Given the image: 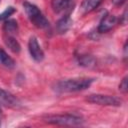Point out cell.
I'll use <instances>...</instances> for the list:
<instances>
[{"label": "cell", "mask_w": 128, "mask_h": 128, "mask_svg": "<svg viewBox=\"0 0 128 128\" xmlns=\"http://www.w3.org/2000/svg\"><path fill=\"white\" fill-rule=\"evenodd\" d=\"M93 82L91 78H73L66 79L57 82L54 86V90L59 93L77 92L87 89Z\"/></svg>", "instance_id": "obj_1"}, {"label": "cell", "mask_w": 128, "mask_h": 128, "mask_svg": "<svg viewBox=\"0 0 128 128\" xmlns=\"http://www.w3.org/2000/svg\"><path fill=\"white\" fill-rule=\"evenodd\" d=\"M23 7H24L26 15L36 27L41 28V29L49 27V21L45 18V16L41 13V11L38 9L37 6L29 2H24Z\"/></svg>", "instance_id": "obj_2"}, {"label": "cell", "mask_w": 128, "mask_h": 128, "mask_svg": "<svg viewBox=\"0 0 128 128\" xmlns=\"http://www.w3.org/2000/svg\"><path fill=\"white\" fill-rule=\"evenodd\" d=\"M47 123L62 125V126H77L81 125L83 120L80 117L71 115V114H64V115H48L44 118Z\"/></svg>", "instance_id": "obj_3"}, {"label": "cell", "mask_w": 128, "mask_h": 128, "mask_svg": "<svg viewBox=\"0 0 128 128\" xmlns=\"http://www.w3.org/2000/svg\"><path fill=\"white\" fill-rule=\"evenodd\" d=\"M86 100L93 104L104 106H121L122 100L116 96L103 95V94H91L86 97Z\"/></svg>", "instance_id": "obj_4"}, {"label": "cell", "mask_w": 128, "mask_h": 128, "mask_svg": "<svg viewBox=\"0 0 128 128\" xmlns=\"http://www.w3.org/2000/svg\"><path fill=\"white\" fill-rule=\"evenodd\" d=\"M28 50H29V53L31 55V57L37 61V62H40L44 59V52L42 50V48L40 47L37 39L35 37H31L29 39V43H28Z\"/></svg>", "instance_id": "obj_5"}, {"label": "cell", "mask_w": 128, "mask_h": 128, "mask_svg": "<svg viewBox=\"0 0 128 128\" xmlns=\"http://www.w3.org/2000/svg\"><path fill=\"white\" fill-rule=\"evenodd\" d=\"M118 22V19L116 16L114 15H111V14H107L105 15L102 20L100 21L99 23V26H98V32L99 33H105V32H108L109 30H111Z\"/></svg>", "instance_id": "obj_6"}, {"label": "cell", "mask_w": 128, "mask_h": 128, "mask_svg": "<svg viewBox=\"0 0 128 128\" xmlns=\"http://www.w3.org/2000/svg\"><path fill=\"white\" fill-rule=\"evenodd\" d=\"M0 103L7 107H17L19 105V101L16 97H14L9 92L0 88Z\"/></svg>", "instance_id": "obj_7"}, {"label": "cell", "mask_w": 128, "mask_h": 128, "mask_svg": "<svg viewBox=\"0 0 128 128\" xmlns=\"http://www.w3.org/2000/svg\"><path fill=\"white\" fill-rule=\"evenodd\" d=\"M103 2V0H83L81 3V11L83 14H87L92 12L93 10H95L101 3Z\"/></svg>", "instance_id": "obj_8"}, {"label": "cell", "mask_w": 128, "mask_h": 128, "mask_svg": "<svg viewBox=\"0 0 128 128\" xmlns=\"http://www.w3.org/2000/svg\"><path fill=\"white\" fill-rule=\"evenodd\" d=\"M4 43L12 52H14V53H19L20 52V49H21L20 44L14 38V36L5 34L4 35Z\"/></svg>", "instance_id": "obj_9"}, {"label": "cell", "mask_w": 128, "mask_h": 128, "mask_svg": "<svg viewBox=\"0 0 128 128\" xmlns=\"http://www.w3.org/2000/svg\"><path fill=\"white\" fill-rule=\"evenodd\" d=\"M71 26H72V20H71V18H70L69 16H64V17H62V18L57 22V24H56V29H57V31H58L59 33L63 34V33H65V32H67V31L70 29Z\"/></svg>", "instance_id": "obj_10"}, {"label": "cell", "mask_w": 128, "mask_h": 128, "mask_svg": "<svg viewBox=\"0 0 128 128\" xmlns=\"http://www.w3.org/2000/svg\"><path fill=\"white\" fill-rule=\"evenodd\" d=\"M3 31L7 35H14L18 31V24L14 19H6L3 24Z\"/></svg>", "instance_id": "obj_11"}, {"label": "cell", "mask_w": 128, "mask_h": 128, "mask_svg": "<svg viewBox=\"0 0 128 128\" xmlns=\"http://www.w3.org/2000/svg\"><path fill=\"white\" fill-rule=\"evenodd\" d=\"M0 65L7 68H13L15 66V61L2 48H0Z\"/></svg>", "instance_id": "obj_12"}, {"label": "cell", "mask_w": 128, "mask_h": 128, "mask_svg": "<svg viewBox=\"0 0 128 128\" xmlns=\"http://www.w3.org/2000/svg\"><path fill=\"white\" fill-rule=\"evenodd\" d=\"M70 3V0H52V8L55 12L65 10Z\"/></svg>", "instance_id": "obj_13"}, {"label": "cell", "mask_w": 128, "mask_h": 128, "mask_svg": "<svg viewBox=\"0 0 128 128\" xmlns=\"http://www.w3.org/2000/svg\"><path fill=\"white\" fill-rule=\"evenodd\" d=\"M95 59L90 55H82L79 57V64L84 67H93L95 66Z\"/></svg>", "instance_id": "obj_14"}, {"label": "cell", "mask_w": 128, "mask_h": 128, "mask_svg": "<svg viewBox=\"0 0 128 128\" xmlns=\"http://www.w3.org/2000/svg\"><path fill=\"white\" fill-rule=\"evenodd\" d=\"M14 12H15V8H13L11 6L10 7H7V9L2 14H0V20H6V19H8V17L11 16Z\"/></svg>", "instance_id": "obj_15"}, {"label": "cell", "mask_w": 128, "mask_h": 128, "mask_svg": "<svg viewBox=\"0 0 128 128\" xmlns=\"http://www.w3.org/2000/svg\"><path fill=\"white\" fill-rule=\"evenodd\" d=\"M127 89H128V85H127V77H124L122 79V81L120 82V85H119V90L123 93H126L127 92Z\"/></svg>", "instance_id": "obj_16"}, {"label": "cell", "mask_w": 128, "mask_h": 128, "mask_svg": "<svg viewBox=\"0 0 128 128\" xmlns=\"http://www.w3.org/2000/svg\"><path fill=\"white\" fill-rule=\"evenodd\" d=\"M126 0H112V3L115 5V6H121L123 3H125Z\"/></svg>", "instance_id": "obj_17"}, {"label": "cell", "mask_w": 128, "mask_h": 128, "mask_svg": "<svg viewBox=\"0 0 128 128\" xmlns=\"http://www.w3.org/2000/svg\"><path fill=\"white\" fill-rule=\"evenodd\" d=\"M0 112H1V108H0Z\"/></svg>", "instance_id": "obj_18"}, {"label": "cell", "mask_w": 128, "mask_h": 128, "mask_svg": "<svg viewBox=\"0 0 128 128\" xmlns=\"http://www.w3.org/2000/svg\"><path fill=\"white\" fill-rule=\"evenodd\" d=\"M0 125H1V123H0Z\"/></svg>", "instance_id": "obj_19"}]
</instances>
